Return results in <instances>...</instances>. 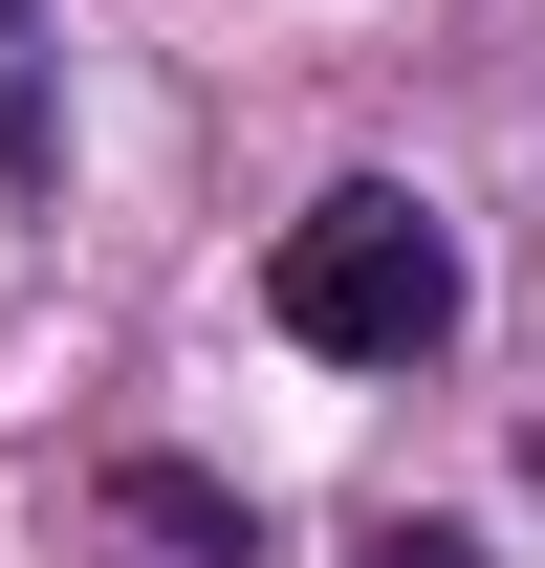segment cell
I'll return each mask as SVG.
<instances>
[{
  "instance_id": "6da1fadb",
  "label": "cell",
  "mask_w": 545,
  "mask_h": 568,
  "mask_svg": "<svg viewBox=\"0 0 545 568\" xmlns=\"http://www.w3.org/2000/svg\"><path fill=\"white\" fill-rule=\"evenodd\" d=\"M263 306H284V351H328V372H414V351H459V219L393 197V175H349V197L284 219Z\"/></svg>"
},
{
  "instance_id": "3957f363",
  "label": "cell",
  "mask_w": 545,
  "mask_h": 568,
  "mask_svg": "<svg viewBox=\"0 0 545 568\" xmlns=\"http://www.w3.org/2000/svg\"><path fill=\"white\" fill-rule=\"evenodd\" d=\"M110 503H132V525H175V547H263V525H240V503H218L197 459H132V481H110Z\"/></svg>"
},
{
  "instance_id": "7a4b0ae2",
  "label": "cell",
  "mask_w": 545,
  "mask_h": 568,
  "mask_svg": "<svg viewBox=\"0 0 545 568\" xmlns=\"http://www.w3.org/2000/svg\"><path fill=\"white\" fill-rule=\"evenodd\" d=\"M66 153V67H44V0H0V175Z\"/></svg>"
},
{
  "instance_id": "277c9868",
  "label": "cell",
  "mask_w": 545,
  "mask_h": 568,
  "mask_svg": "<svg viewBox=\"0 0 545 568\" xmlns=\"http://www.w3.org/2000/svg\"><path fill=\"white\" fill-rule=\"evenodd\" d=\"M349 568H480V547H459V525H371Z\"/></svg>"
}]
</instances>
